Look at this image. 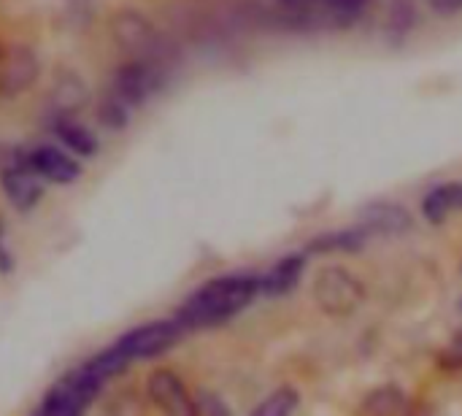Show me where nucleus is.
<instances>
[{
	"instance_id": "obj_3",
	"label": "nucleus",
	"mask_w": 462,
	"mask_h": 416,
	"mask_svg": "<svg viewBox=\"0 0 462 416\" xmlns=\"http://www.w3.org/2000/svg\"><path fill=\"white\" fill-rule=\"evenodd\" d=\"M0 187L16 211H30L41 203L43 179L30 168L24 149L0 146Z\"/></svg>"
},
{
	"instance_id": "obj_23",
	"label": "nucleus",
	"mask_w": 462,
	"mask_h": 416,
	"mask_svg": "<svg viewBox=\"0 0 462 416\" xmlns=\"http://www.w3.org/2000/svg\"><path fill=\"white\" fill-rule=\"evenodd\" d=\"M447 365L452 368H462V336L449 347V355H447Z\"/></svg>"
},
{
	"instance_id": "obj_8",
	"label": "nucleus",
	"mask_w": 462,
	"mask_h": 416,
	"mask_svg": "<svg viewBox=\"0 0 462 416\" xmlns=\"http://www.w3.org/2000/svg\"><path fill=\"white\" fill-rule=\"evenodd\" d=\"M41 73L35 51L24 43L0 41V97H16L27 92Z\"/></svg>"
},
{
	"instance_id": "obj_20",
	"label": "nucleus",
	"mask_w": 462,
	"mask_h": 416,
	"mask_svg": "<svg viewBox=\"0 0 462 416\" xmlns=\"http://www.w3.org/2000/svg\"><path fill=\"white\" fill-rule=\"evenodd\" d=\"M100 122L111 130H122L130 122V108L122 100H116L114 95H106V100L100 106Z\"/></svg>"
},
{
	"instance_id": "obj_21",
	"label": "nucleus",
	"mask_w": 462,
	"mask_h": 416,
	"mask_svg": "<svg viewBox=\"0 0 462 416\" xmlns=\"http://www.w3.org/2000/svg\"><path fill=\"white\" fill-rule=\"evenodd\" d=\"M192 414H230V409L217 398V395H211V393H198V395H192Z\"/></svg>"
},
{
	"instance_id": "obj_11",
	"label": "nucleus",
	"mask_w": 462,
	"mask_h": 416,
	"mask_svg": "<svg viewBox=\"0 0 462 416\" xmlns=\"http://www.w3.org/2000/svg\"><path fill=\"white\" fill-rule=\"evenodd\" d=\"M411 225V214L395 203H374L360 214V230L365 236H403Z\"/></svg>"
},
{
	"instance_id": "obj_18",
	"label": "nucleus",
	"mask_w": 462,
	"mask_h": 416,
	"mask_svg": "<svg viewBox=\"0 0 462 416\" xmlns=\"http://www.w3.org/2000/svg\"><path fill=\"white\" fill-rule=\"evenodd\" d=\"M371 3H374V0H322L330 24H341V27H346V24H352L355 19H360V16L368 11Z\"/></svg>"
},
{
	"instance_id": "obj_24",
	"label": "nucleus",
	"mask_w": 462,
	"mask_h": 416,
	"mask_svg": "<svg viewBox=\"0 0 462 416\" xmlns=\"http://www.w3.org/2000/svg\"><path fill=\"white\" fill-rule=\"evenodd\" d=\"M460 311H462V300H460Z\"/></svg>"
},
{
	"instance_id": "obj_15",
	"label": "nucleus",
	"mask_w": 462,
	"mask_h": 416,
	"mask_svg": "<svg viewBox=\"0 0 462 416\" xmlns=\"http://www.w3.org/2000/svg\"><path fill=\"white\" fill-rule=\"evenodd\" d=\"M87 103V89L84 84L68 73L57 87H54V114H76Z\"/></svg>"
},
{
	"instance_id": "obj_1",
	"label": "nucleus",
	"mask_w": 462,
	"mask_h": 416,
	"mask_svg": "<svg viewBox=\"0 0 462 416\" xmlns=\"http://www.w3.org/2000/svg\"><path fill=\"white\" fill-rule=\"evenodd\" d=\"M260 295V279L233 273V276H219L198 287L176 311V319L181 322L184 330H206L217 328L244 309L252 306V300Z\"/></svg>"
},
{
	"instance_id": "obj_16",
	"label": "nucleus",
	"mask_w": 462,
	"mask_h": 416,
	"mask_svg": "<svg viewBox=\"0 0 462 416\" xmlns=\"http://www.w3.org/2000/svg\"><path fill=\"white\" fill-rule=\"evenodd\" d=\"M365 233L363 230H341L330 236H319L309 244V252L314 254H330V252H355L363 246Z\"/></svg>"
},
{
	"instance_id": "obj_19",
	"label": "nucleus",
	"mask_w": 462,
	"mask_h": 416,
	"mask_svg": "<svg viewBox=\"0 0 462 416\" xmlns=\"http://www.w3.org/2000/svg\"><path fill=\"white\" fill-rule=\"evenodd\" d=\"M298 406H300L298 390L282 387V390H276L268 401H263V403L254 409V416H287L292 414V411H298Z\"/></svg>"
},
{
	"instance_id": "obj_13",
	"label": "nucleus",
	"mask_w": 462,
	"mask_h": 416,
	"mask_svg": "<svg viewBox=\"0 0 462 416\" xmlns=\"http://www.w3.org/2000/svg\"><path fill=\"white\" fill-rule=\"evenodd\" d=\"M306 271V260L300 254L295 257H284L279 260L263 279H260V292L271 295V298H279V295H287L298 287L300 276Z\"/></svg>"
},
{
	"instance_id": "obj_12",
	"label": "nucleus",
	"mask_w": 462,
	"mask_h": 416,
	"mask_svg": "<svg viewBox=\"0 0 462 416\" xmlns=\"http://www.w3.org/2000/svg\"><path fill=\"white\" fill-rule=\"evenodd\" d=\"M51 130L54 135L65 143L68 152L79 154V157H95L97 152V138L95 133H89L79 119L76 114H54L51 116Z\"/></svg>"
},
{
	"instance_id": "obj_14",
	"label": "nucleus",
	"mask_w": 462,
	"mask_h": 416,
	"mask_svg": "<svg viewBox=\"0 0 462 416\" xmlns=\"http://www.w3.org/2000/svg\"><path fill=\"white\" fill-rule=\"evenodd\" d=\"M455 211H462V184H457V181H449V184L430 190L428 198L422 200V214L430 225L447 222Z\"/></svg>"
},
{
	"instance_id": "obj_5",
	"label": "nucleus",
	"mask_w": 462,
	"mask_h": 416,
	"mask_svg": "<svg viewBox=\"0 0 462 416\" xmlns=\"http://www.w3.org/2000/svg\"><path fill=\"white\" fill-rule=\"evenodd\" d=\"M314 300L325 314L333 317H349L365 303V287L360 279H355L346 268L330 265L317 273L314 282Z\"/></svg>"
},
{
	"instance_id": "obj_10",
	"label": "nucleus",
	"mask_w": 462,
	"mask_h": 416,
	"mask_svg": "<svg viewBox=\"0 0 462 416\" xmlns=\"http://www.w3.org/2000/svg\"><path fill=\"white\" fill-rule=\"evenodd\" d=\"M27 162L43 181H51V184H70L81 176V165L57 146L27 149Z\"/></svg>"
},
{
	"instance_id": "obj_22",
	"label": "nucleus",
	"mask_w": 462,
	"mask_h": 416,
	"mask_svg": "<svg viewBox=\"0 0 462 416\" xmlns=\"http://www.w3.org/2000/svg\"><path fill=\"white\" fill-rule=\"evenodd\" d=\"M428 3L436 14H444V16H452V14L462 11V0H428Z\"/></svg>"
},
{
	"instance_id": "obj_2",
	"label": "nucleus",
	"mask_w": 462,
	"mask_h": 416,
	"mask_svg": "<svg viewBox=\"0 0 462 416\" xmlns=\"http://www.w3.org/2000/svg\"><path fill=\"white\" fill-rule=\"evenodd\" d=\"M103 390V382L87 368L79 365L70 374H65L38 403L35 414L43 416H76L87 411Z\"/></svg>"
},
{
	"instance_id": "obj_4",
	"label": "nucleus",
	"mask_w": 462,
	"mask_h": 416,
	"mask_svg": "<svg viewBox=\"0 0 462 416\" xmlns=\"http://www.w3.org/2000/svg\"><path fill=\"white\" fill-rule=\"evenodd\" d=\"M165 84V68L154 57H127L111 79L108 95L122 100L127 108L146 103Z\"/></svg>"
},
{
	"instance_id": "obj_25",
	"label": "nucleus",
	"mask_w": 462,
	"mask_h": 416,
	"mask_svg": "<svg viewBox=\"0 0 462 416\" xmlns=\"http://www.w3.org/2000/svg\"><path fill=\"white\" fill-rule=\"evenodd\" d=\"M0 230H3V227H0Z\"/></svg>"
},
{
	"instance_id": "obj_6",
	"label": "nucleus",
	"mask_w": 462,
	"mask_h": 416,
	"mask_svg": "<svg viewBox=\"0 0 462 416\" xmlns=\"http://www.w3.org/2000/svg\"><path fill=\"white\" fill-rule=\"evenodd\" d=\"M184 328L179 319H154V322H146V325H138L135 330L125 333L116 347L119 352L135 363V360H152V357H160L165 355L168 349H173L181 338H184Z\"/></svg>"
},
{
	"instance_id": "obj_9",
	"label": "nucleus",
	"mask_w": 462,
	"mask_h": 416,
	"mask_svg": "<svg viewBox=\"0 0 462 416\" xmlns=\"http://www.w3.org/2000/svg\"><path fill=\"white\" fill-rule=\"evenodd\" d=\"M146 393H149V401H152L160 411H165V414H192V395H189V390H187L184 382H181L173 371H168V368L154 371V374L149 376Z\"/></svg>"
},
{
	"instance_id": "obj_17",
	"label": "nucleus",
	"mask_w": 462,
	"mask_h": 416,
	"mask_svg": "<svg viewBox=\"0 0 462 416\" xmlns=\"http://www.w3.org/2000/svg\"><path fill=\"white\" fill-rule=\"evenodd\" d=\"M406 409H409V403L403 398V390H398V387H382V390L371 393L368 401L363 403V411H368V414H401Z\"/></svg>"
},
{
	"instance_id": "obj_7",
	"label": "nucleus",
	"mask_w": 462,
	"mask_h": 416,
	"mask_svg": "<svg viewBox=\"0 0 462 416\" xmlns=\"http://www.w3.org/2000/svg\"><path fill=\"white\" fill-rule=\"evenodd\" d=\"M111 38L127 57H154L162 54V41L152 22L138 11H119L111 19Z\"/></svg>"
}]
</instances>
